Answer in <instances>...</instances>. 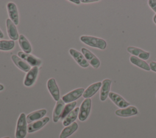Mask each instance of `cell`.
Here are the masks:
<instances>
[{
	"instance_id": "9c48e42d",
	"label": "cell",
	"mask_w": 156,
	"mask_h": 138,
	"mask_svg": "<svg viewBox=\"0 0 156 138\" xmlns=\"http://www.w3.org/2000/svg\"><path fill=\"white\" fill-rule=\"evenodd\" d=\"M38 74V67L37 66L33 67L32 69H30L29 71H28L24 77V85L26 86H32L37 77Z\"/></svg>"
},
{
	"instance_id": "603a6c76",
	"label": "cell",
	"mask_w": 156,
	"mask_h": 138,
	"mask_svg": "<svg viewBox=\"0 0 156 138\" xmlns=\"http://www.w3.org/2000/svg\"><path fill=\"white\" fill-rule=\"evenodd\" d=\"M130 61L134 65L141 68L147 71H149L151 70L149 64H148L144 60L135 57V56H131L130 57Z\"/></svg>"
},
{
	"instance_id": "9a60e30c",
	"label": "cell",
	"mask_w": 156,
	"mask_h": 138,
	"mask_svg": "<svg viewBox=\"0 0 156 138\" xmlns=\"http://www.w3.org/2000/svg\"><path fill=\"white\" fill-rule=\"evenodd\" d=\"M6 27L9 37L11 39V40H17L19 38V35L16 25L10 18L6 19Z\"/></svg>"
},
{
	"instance_id": "d4e9b609",
	"label": "cell",
	"mask_w": 156,
	"mask_h": 138,
	"mask_svg": "<svg viewBox=\"0 0 156 138\" xmlns=\"http://www.w3.org/2000/svg\"><path fill=\"white\" fill-rule=\"evenodd\" d=\"M15 47V42L13 40H1L0 50H10Z\"/></svg>"
},
{
	"instance_id": "2e32d148",
	"label": "cell",
	"mask_w": 156,
	"mask_h": 138,
	"mask_svg": "<svg viewBox=\"0 0 156 138\" xmlns=\"http://www.w3.org/2000/svg\"><path fill=\"white\" fill-rule=\"evenodd\" d=\"M111 83L112 81L108 78H105L102 81L100 90V100L101 101H105L108 96Z\"/></svg>"
},
{
	"instance_id": "30bf717a",
	"label": "cell",
	"mask_w": 156,
	"mask_h": 138,
	"mask_svg": "<svg viewBox=\"0 0 156 138\" xmlns=\"http://www.w3.org/2000/svg\"><path fill=\"white\" fill-rule=\"evenodd\" d=\"M108 97L110 100L119 108H124L130 105V103L127 102L123 97L117 93L113 92H110Z\"/></svg>"
},
{
	"instance_id": "ffe728a7",
	"label": "cell",
	"mask_w": 156,
	"mask_h": 138,
	"mask_svg": "<svg viewBox=\"0 0 156 138\" xmlns=\"http://www.w3.org/2000/svg\"><path fill=\"white\" fill-rule=\"evenodd\" d=\"M64 107H65V103L62 100L60 99L57 102L53 111L52 119L54 122L55 123L57 122L58 120L60 119V116Z\"/></svg>"
},
{
	"instance_id": "6da1fadb",
	"label": "cell",
	"mask_w": 156,
	"mask_h": 138,
	"mask_svg": "<svg viewBox=\"0 0 156 138\" xmlns=\"http://www.w3.org/2000/svg\"><path fill=\"white\" fill-rule=\"evenodd\" d=\"M80 40L84 44L90 46L91 47H96L101 50H104L107 47L106 41L100 38L93 36H87L83 35L81 36Z\"/></svg>"
},
{
	"instance_id": "f1b7e54d",
	"label": "cell",
	"mask_w": 156,
	"mask_h": 138,
	"mask_svg": "<svg viewBox=\"0 0 156 138\" xmlns=\"http://www.w3.org/2000/svg\"><path fill=\"white\" fill-rule=\"evenodd\" d=\"M99 1L98 0H82L80 2H83V3H90V2H98Z\"/></svg>"
},
{
	"instance_id": "484cf974",
	"label": "cell",
	"mask_w": 156,
	"mask_h": 138,
	"mask_svg": "<svg viewBox=\"0 0 156 138\" xmlns=\"http://www.w3.org/2000/svg\"><path fill=\"white\" fill-rule=\"evenodd\" d=\"M76 104H77V103L75 101V102H73L71 103H69L66 106H65L63 110L62 111V113L61 114L60 119L62 120L64 119L66 117V116L74 109Z\"/></svg>"
},
{
	"instance_id": "8992f818",
	"label": "cell",
	"mask_w": 156,
	"mask_h": 138,
	"mask_svg": "<svg viewBox=\"0 0 156 138\" xmlns=\"http://www.w3.org/2000/svg\"><path fill=\"white\" fill-rule=\"evenodd\" d=\"M81 52L82 54L87 60V61L94 68L97 69L100 66V61L98 57L94 55L91 51L88 50L86 48L82 47L81 49Z\"/></svg>"
},
{
	"instance_id": "7c38bea8",
	"label": "cell",
	"mask_w": 156,
	"mask_h": 138,
	"mask_svg": "<svg viewBox=\"0 0 156 138\" xmlns=\"http://www.w3.org/2000/svg\"><path fill=\"white\" fill-rule=\"evenodd\" d=\"M138 112L137 108L133 106H129L124 108H121L115 111V114L119 117H127L136 115Z\"/></svg>"
},
{
	"instance_id": "83f0119b",
	"label": "cell",
	"mask_w": 156,
	"mask_h": 138,
	"mask_svg": "<svg viewBox=\"0 0 156 138\" xmlns=\"http://www.w3.org/2000/svg\"><path fill=\"white\" fill-rule=\"evenodd\" d=\"M149 66H150V69L151 71L156 72V62L151 61L149 63Z\"/></svg>"
},
{
	"instance_id": "e0dca14e",
	"label": "cell",
	"mask_w": 156,
	"mask_h": 138,
	"mask_svg": "<svg viewBox=\"0 0 156 138\" xmlns=\"http://www.w3.org/2000/svg\"><path fill=\"white\" fill-rule=\"evenodd\" d=\"M11 58L14 64L16 65V66L18 67L21 71L25 72H27L31 69L30 66L26 61H25L24 60L19 57L18 56L16 55H12Z\"/></svg>"
},
{
	"instance_id": "277c9868",
	"label": "cell",
	"mask_w": 156,
	"mask_h": 138,
	"mask_svg": "<svg viewBox=\"0 0 156 138\" xmlns=\"http://www.w3.org/2000/svg\"><path fill=\"white\" fill-rule=\"evenodd\" d=\"M84 88H79L76 89L71 91V92L67 93L62 97V100L64 102V103H69L73 102H75L77 99H78L82 95H83L84 92Z\"/></svg>"
},
{
	"instance_id": "7402d4cb",
	"label": "cell",
	"mask_w": 156,
	"mask_h": 138,
	"mask_svg": "<svg viewBox=\"0 0 156 138\" xmlns=\"http://www.w3.org/2000/svg\"><path fill=\"white\" fill-rule=\"evenodd\" d=\"M79 112V108L77 107L74 108L71 112H69L63 120V125L65 126H67L73 123L77 119Z\"/></svg>"
},
{
	"instance_id": "1f68e13d",
	"label": "cell",
	"mask_w": 156,
	"mask_h": 138,
	"mask_svg": "<svg viewBox=\"0 0 156 138\" xmlns=\"http://www.w3.org/2000/svg\"><path fill=\"white\" fill-rule=\"evenodd\" d=\"M153 21H154V23L156 24V13L154 15V16L153 17Z\"/></svg>"
},
{
	"instance_id": "44dd1931",
	"label": "cell",
	"mask_w": 156,
	"mask_h": 138,
	"mask_svg": "<svg viewBox=\"0 0 156 138\" xmlns=\"http://www.w3.org/2000/svg\"><path fill=\"white\" fill-rule=\"evenodd\" d=\"M78 128V125L76 122H73L71 125L65 126L62 131L59 138H67L73 134Z\"/></svg>"
},
{
	"instance_id": "52a82bcc",
	"label": "cell",
	"mask_w": 156,
	"mask_h": 138,
	"mask_svg": "<svg viewBox=\"0 0 156 138\" xmlns=\"http://www.w3.org/2000/svg\"><path fill=\"white\" fill-rule=\"evenodd\" d=\"M69 53L80 66L85 68L89 66V63L87 61L83 55L78 50L74 49H70L69 50Z\"/></svg>"
},
{
	"instance_id": "d6986e66",
	"label": "cell",
	"mask_w": 156,
	"mask_h": 138,
	"mask_svg": "<svg viewBox=\"0 0 156 138\" xmlns=\"http://www.w3.org/2000/svg\"><path fill=\"white\" fill-rule=\"evenodd\" d=\"M46 112L47 111L45 109H42L30 112L26 117L27 123H30L34 122V121H37V120H38L42 119L46 115Z\"/></svg>"
},
{
	"instance_id": "4dcf8cb0",
	"label": "cell",
	"mask_w": 156,
	"mask_h": 138,
	"mask_svg": "<svg viewBox=\"0 0 156 138\" xmlns=\"http://www.w3.org/2000/svg\"><path fill=\"white\" fill-rule=\"evenodd\" d=\"M4 38V34H3L1 30V29H0V38Z\"/></svg>"
},
{
	"instance_id": "3957f363",
	"label": "cell",
	"mask_w": 156,
	"mask_h": 138,
	"mask_svg": "<svg viewBox=\"0 0 156 138\" xmlns=\"http://www.w3.org/2000/svg\"><path fill=\"white\" fill-rule=\"evenodd\" d=\"M91 106V100L90 98H85L79 108L78 118L80 121H85L88 117Z\"/></svg>"
},
{
	"instance_id": "ac0fdd59",
	"label": "cell",
	"mask_w": 156,
	"mask_h": 138,
	"mask_svg": "<svg viewBox=\"0 0 156 138\" xmlns=\"http://www.w3.org/2000/svg\"><path fill=\"white\" fill-rule=\"evenodd\" d=\"M101 86L102 82L101 81H98L91 84L84 91L82 96L85 98H90L98 92V91L101 88Z\"/></svg>"
},
{
	"instance_id": "cb8c5ba5",
	"label": "cell",
	"mask_w": 156,
	"mask_h": 138,
	"mask_svg": "<svg viewBox=\"0 0 156 138\" xmlns=\"http://www.w3.org/2000/svg\"><path fill=\"white\" fill-rule=\"evenodd\" d=\"M18 43L20 47L23 50L24 53H30L32 51V47L31 45L28 41V40L23 35H19L18 38Z\"/></svg>"
},
{
	"instance_id": "7a4b0ae2",
	"label": "cell",
	"mask_w": 156,
	"mask_h": 138,
	"mask_svg": "<svg viewBox=\"0 0 156 138\" xmlns=\"http://www.w3.org/2000/svg\"><path fill=\"white\" fill-rule=\"evenodd\" d=\"M27 131V126L26 121V116L24 113H21L16 124L15 137L24 138Z\"/></svg>"
},
{
	"instance_id": "5b68a950",
	"label": "cell",
	"mask_w": 156,
	"mask_h": 138,
	"mask_svg": "<svg viewBox=\"0 0 156 138\" xmlns=\"http://www.w3.org/2000/svg\"><path fill=\"white\" fill-rule=\"evenodd\" d=\"M18 55L19 57L26 61L30 66L38 67L40 66L41 64V60L33 55L20 51L18 52Z\"/></svg>"
},
{
	"instance_id": "836d02e7",
	"label": "cell",
	"mask_w": 156,
	"mask_h": 138,
	"mask_svg": "<svg viewBox=\"0 0 156 138\" xmlns=\"http://www.w3.org/2000/svg\"><path fill=\"white\" fill-rule=\"evenodd\" d=\"M2 138H10V137H2Z\"/></svg>"
},
{
	"instance_id": "d6a6232c",
	"label": "cell",
	"mask_w": 156,
	"mask_h": 138,
	"mask_svg": "<svg viewBox=\"0 0 156 138\" xmlns=\"http://www.w3.org/2000/svg\"><path fill=\"white\" fill-rule=\"evenodd\" d=\"M4 89V86L1 84H0V91H2Z\"/></svg>"
},
{
	"instance_id": "ba28073f",
	"label": "cell",
	"mask_w": 156,
	"mask_h": 138,
	"mask_svg": "<svg viewBox=\"0 0 156 138\" xmlns=\"http://www.w3.org/2000/svg\"><path fill=\"white\" fill-rule=\"evenodd\" d=\"M47 88L54 100L57 102L58 101L60 100V91L54 78H51L48 80L47 82Z\"/></svg>"
},
{
	"instance_id": "5bb4252c",
	"label": "cell",
	"mask_w": 156,
	"mask_h": 138,
	"mask_svg": "<svg viewBox=\"0 0 156 138\" xmlns=\"http://www.w3.org/2000/svg\"><path fill=\"white\" fill-rule=\"evenodd\" d=\"M127 50L129 53L133 55V56H135L143 60H146L149 58L150 53L148 52H146L141 49L138 47H133V46H129L127 48Z\"/></svg>"
},
{
	"instance_id": "4316f807",
	"label": "cell",
	"mask_w": 156,
	"mask_h": 138,
	"mask_svg": "<svg viewBox=\"0 0 156 138\" xmlns=\"http://www.w3.org/2000/svg\"><path fill=\"white\" fill-rule=\"evenodd\" d=\"M148 4L151 9L156 13V0H149Z\"/></svg>"
},
{
	"instance_id": "8fae6325",
	"label": "cell",
	"mask_w": 156,
	"mask_h": 138,
	"mask_svg": "<svg viewBox=\"0 0 156 138\" xmlns=\"http://www.w3.org/2000/svg\"><path fill=\"white\" fill-rule=\"evenodd\" d=\"M49 121V117H45L38 120L29 123L27 125V132L29 133H31L39 130L40 129L43 128Z\"/></svg>"
},
{
	"instance_id": "f546056e",
	"label": "cell",
	"mask_w": 156,
	"mask_h": 138,
	"mask_svg": "<svg viewBox=\"0 0 156 138\" xmlns=\"http://www.w3.org/2000/svg\"><path fill=\"white\" fill-rule=\"evenodd\" d=\"M70 2H74L75 4H79L80 3V1H74V0H70L69 1Z\"/></svg>"
},
{
	"instance_id": "4fadbf2b",
	"label": "cell",
	"mask_w": 156,
	"mask_h": 138,
	"mask_svg": "<svg viewBox=\"0 0 156 138\" xmlns=\"http://www.w3.org/2000/svg\"><path fill=\"white\" fill-rule=\"evenodd\" d=\"M7 10L10 19L15 25L19 23V15L16 4L13 2H9L7 4Z\"/></svg>"
}]
</instances>
